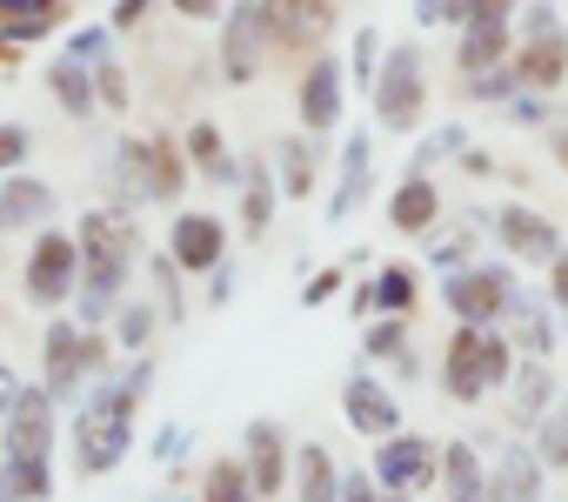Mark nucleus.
<instances>
[{"label":"nucleus","mask_w":568,"mask_h":502,"mask_svg":"<svg viewBox=\"0 0 568 502\" xmlns=\"http://www.w3.org/2000/svg\"><path fill=\"white\" fill-rule=\"evenodd\" d=\"M148 329H154V315H148V309H128V315H121V342H128V349H141V342H148Z\"/></svg>","instance_id":"obj_43"},{"label":"nucleus","mask_w":568,"mask_h":502,"mask_svg":"<svg viewBox=\"0 0 568 502\" xmlns=\"http://www.w3.org/2000/svg\"><path fill=\"white\" fill-rule=\"evenodd\" d=\"M495 228H501V241H508L515 262H555V255H561L555 221H541V214H528V208H501Z\"/></svg>","instance_id":"obj_10"},{"label":"nucleus","mask_w":568,"mask_h":502,"mask_svg":"<svg viewBox=\"0 0 568 502\" xmlns=\"http://www.w3.org/2000/svg\"><path fill=\"white\" fill-rule=\"evenodd\" d=\"M187 154H194V161H221V134H214L207 121H201V128H187Z\"/></svg>","instance_id":"obj_40"},{"label":"nucleus","mask_w":568,"mask_h":502,"mask_svg":"<svg viewBox=\"0 0 568 502\" xmlns=\"http://www.w3.org/2000/svg\"><path fill=\"white\" fill-rule=\"evenodd\" d=\"M541 462H568V422H555V429L541 435Z\"/></svg>","instance_id":"obj_44"},{"label":"nucleus","mask_w":568,"mask_h":502,"mask_svg":"<svg viewBox=\"0 0 568 502\" xmlns=\"http://www.w3.org/2000/svg\"><path fill=\"white\" fill-rule=\"evenodd\" d=\"M561 74H568V41L561 34H541L535 48L515 54V81H528V88H555Z\"/></svg>","instance_id":"obj_15"},{"label":"nucleus","mask_w":568,"mask_h":502,"mask_svg":"<svg viewBox=\"0 0 568 502\" xmlns=\"http://www.w3.org/2000/svg\"><path fill=\"white\" fill-rule=\"evenodd\" d=\"M342 415H348V422H355L362 435H395V429H402V402H395L388 389L362 382V375H355V382L342 389Z\"/></svg>","instance_id":"obj_12"},{"label":"nucleus","mask_w":568,"mask_h":502,"mask_svg":"<svg viewBox=\"0 0 568 502\" xmlns=\"http://www.w3.org/2000/svg\"><path fill=\"white\" fill-rule=\"evenodd\" d=\"M101 362H108L101 335H81L74 322L48 329V395H54V402H68V395H74V382H81L88 369H101Z\"/></svg>","instance_id":"obj_5"},{"label":"nucleus","mask_w":568,"mask_h":502,"mask_svg":"<svg viewBox=\"0 0 568 502\" xmlns=\"http://www.w3.org/2000/svg\"><path fill=\"white\" fill-rule=\"evenodd\" d=\"M555 154H561V161H568V134H555Z\"/></svg>","instance_id":"obj_54"},{"label":"nucleus","mask_w":568,"mask_h":502,"mask_svg":"<svg viewBox=\"0 0 568 502\" xmlns=\"http://www.w3.org/2000/svg\"><path fill=\"white\" fill-rule=\"evenodd\" d=\"M101 54H108V34H94V28L74 34V61H101Z\"/></svg>","instance_id":"obj_46"},{"label":"nucleus","mask_w":568,"mask_h":502,"mask_svg":"<svg viewBox=\"0 0 568 502\" xmlns=\"http://www.w3.org/2000/svg\"><path fill=\"white\" fill-rule=\"evenodd\" d=\"M375 114H382V128H415V114H422V61H415V48H395L388 68L375 74Z\"/></svg>","instance_id":"obj_4"},{"label":"nucleus","mask_w":568,"mask_h":502,"mask_svg":"<svg viewBox=\"0 0 568 502\" xmlns=\"http://www.w3.org/2000/svg\"><path fill=\"white\" fill-rule=\"evenodd\" d=\"M121 275L128 269H114V262H88V289H81V322H101L114 302H121Z\"/></svg>","instance_id":"obj_24"},{"label":"nucleus","mask_w":568,"mask_h":502,"mask_svg":"<svg viewBox=\"0 0 568 502\" xmlns=\"http://www.w3.org/2000/svg\"><path fill=\"white\" fill-rule=\"evenodd\" d=\"M267 21H274V0H241L221 28V68L227 81H254V61H261V41H267Z\"/></svg>","instance_id":"obj_3"},{"label":"nucleus","mask_w":568,"mask_h":502,"mask_svg":"<svg viewBox=\"0 0 568 502\" xmlns=\"http://www.w3.org/2000/svg\"><path fill=\"white\" fill-rule=\"evenodd\" d=\"M54 395H41V389H21V402H14V415H8V469H34V462H48V442H54Z\"/></svg>","instance_id":"obj_6"},{"label":"nucleus","mask_w":568,"mask_h":502,"mask_svg":"<svg viewBox=\"0 0 568 502\" xmlns=\"http://www.w3.org/2000/svg\"><path fill=\"white\" fill-rule=\"evenodd\" d=\"M375 309L408 315V309H415V275H408V269H382V282H375Z\"/></svg>","instance_id":"obj_32"},{"label":"nucleus","mask_w":568,"mask_h":502,"mask_svg":"<svg viewBox=\"0 0 568 502\" xmlns=\"http://www.w3.org/2000/svg\"><path fill=\"white\" fill-rule=\"evenodd\" d=\"M174 8H181V14H194V21H201V14H214V8H221V0H174Z\"/></svg>","instance_id":"obj_52"},{"label":"nucleus","mask_w":568,"mask_h":502,"mask_svg":"<svg viewBox=\"0 0 568 502\" xmlns=\"http://www.w3.org/2000/svg\"><path fill=\"white\" fill-rule=\"evenodd\" d=\"M247 475H254V495H274L281 489V429L274 422H254L247 429Z\"/></svg>","instance_id":"obj_18"},{"label":"nucleus","mask_w":568,"mask_h":502,"mask_svg":"<svg viewBox=\"0 0 568 502\" xmlns=\"http://www.w3.org/2000/svg\"><path fill=\"white\" fill-rule=\"evenodd\" d=\"M274 34L288 41V48H302V41H322L328 34V0H274Z\"/></svg>","instance_id":"obj_17"},{"label":"nucleus","mask_w":568,"mask_h":502,"mask_svg":"<svg viewBox=\"0 0 568 502\" xmlns=\"http://www.w3.org/2000/svg\"><path fill=\"white\" fill-rule=\"evenodd\" d=\"M462 88H468L475 101H501V94H515L521 81H515V74H488V68H481V74H462Z\"/></svg>","instance_id":"obj_37"},{"label":"nucleus","mask_w":568,"mask_h":502,"mask_svg":"<svg viewBox=\"0 0 568 502\" xmlns=\"http://www.w3.org/2000/svg\"><path fill=\"white\" fill-rule=\"evenodd\" d=\"M342 502H375V489H368V482L355 475V482H342Z\"/></svg>","instance_id":"obj_51"},{"label":"nucleus","mask_w":568,"mask_h":502,"mask_svg":"<svg viewBox=\"0 0 568 502\" xmlns=\"http://www.w3.org/2000/svg\"><path fill=\"white\" fill-rule=\"evenodd\" d=\"M561 422H568V402H561Z\"/></svg>","instance_id":"obj_55"},{"label":"nucleus","mask_w":568,"mask_h":502,"mask_svg":"<svg viewBox=\"0 0 568 502\" xmlns=\"http://www.w3.org/2000/svg\"><path fill=\"white\" fill-rule=\"evenodd\" d=\"M141 14H148V0H121V8H114V21H121V28H134Z\"/></svg>","instance_id":"obj_49"},{"label":"nucleus","mask_w":568,"mask_h":502,"mask_svg":"<svg viewBox=\"0 0 568 502\" xmlns=\"http://www.w3.org/2000/svg\"><path fill=\"white\" fill-rule=\"evenodd\" d=\"M448 495L455 502H481V469H475L468 442H448Z\"/></svg>","instance_id":"obj_30"},{"label":"nucleus","mask_w":568,"mask_h":502,"mask_svg":"<svg viewBox=\"0 0 568 502\" xmlns=\"http://www.w3.org/2000/svg\"><path fill=\"white\" fill-rule=\"evenodd\" d=\"M48 88H54V94H61V108H68V114H74V121H88V114H94V74H88V68H81V61H74V54H68V61H54V68H48Z\"/></svg>","instance_id":"obj_20"},{"label":"nucleus","mask_w":568,"mask_h":502,"mask_svg":"<svg viewBox=\"0 0 568 502\" xmlns=\"http://www.w3.org/2000/svg\"><path fill=\"white\" fill-rule=\"evenodd\" d=\"M335 289H342V269H322V275H315V282L302 289V302H308V309H322V302H328Z\"/></svg>","instance_id":"obj_42"},{"label":"nucleus","mask_w":568,"mask_h":502,"mask_svg":"<svg viewBox=\"0 0 568 502\" xmlns=\"http://www.w3.org/2000/svg\"><path fill=\"white\" fill-rule=\"evenodd\" d=\"M48 188L41 181H28V174H14L8 188H0V228H28V221H41L48 214Z\"/></svg>","instance_id":"obj_21"},{"label":"nucleus","mask_w":568,"mask_h":502,"mask_svg":"<svg viewBox=\"0 0 568 502\" xmlns=\"http://www.w3.org/2000/svg\"><path fill=\"white\" fill-rule=\"evenodd\" d=\"M168 255H174L181 269H194V275H201V269H221V221H214V214H181Z\"/></svg>","instance_id":"obj_13"},{"label":"nucleus","mask_w":568,"mask_h":502,"mask_svg":"<svg viewBox=\"0 0 568 502\" xmlns=\"http://www.w3.org/2000/svg\"><path fill=\"white\" fill-rule=\"evenodd\" d=\"M541 489V455L535 449H508L501 469H495V502H535Z\"/></svg>","instance_id":"obj_19"},{"label":"nucleus","mask_w":568,"mask_h":502,"mask_svg":"<svg viewBox=\"0 0 568 502\" xmlns=\"http://www.w3.org/2000/svg\"><path fill=\"white\" fill-rule=\"evenodd\" d=\"M174 269H181L174 255H168V262H154V282H161V309H168V315H181V289H174Z\"/></svg>","instance_id":"obj_41"},{"label":"nucleus","mask_w":568,"mask_h":502,"mask_svg":"<svg viewBox=\"0 0 568 502\" xmlns=\"http://www.w3.org/2000/svg\"><path fill=\"white\" fill-rule=\"evenodd\" d=\"M368 68H375V34H362V41H355V74H362V81H375Z\"/></svg>","instance_id":"obj_48"},{"label":"nucleus","mask_w":568,"mask_h":502,"mask_svg":"<svg viewBox=\"0 0 568 502\" xmlns=\"http://www.w3.org/2000/svg\"><path fill=\"white\" fill-rule=\"evenodd\" d=\"M141 174H148V194L154 201H174L187 181H181V161H174V148L168 141H141Z\"/></svg>","instance_id":"obj_22"},{"label":"nucleus","mask_w":568,"mask_h":502,"mask_svg":"<svg viewBox=\"0 0 568 502\" xmlns=\"http://www.w3.org/2000/svg\"><path fill=\"white\" fill-rule=\"evenodd\" d=\"M302 502H342V475H335V462H328L322 442L302 449Z\"/></svg>","instance_id":"obj_25"},{"label":"nucleus","mask_w":568,"mask_h":502,"mask_svg":"<svg viewBox=\"0 0 568 502\" xmlns=\"http://www.w3.org/2000/svg\"><path fill=\"white\" fill-rule=\"evenodd\" d=\"M548 269H555V289H548V295H555V309H568V248H561Z\"/></svg>","instance_id":"obj_47"},{"label":"nucleus","mask_w":568,"mask_h":502,"mask_svg":"<svg viewBox=\"0 0 568 502\" xmlns=\"http://www.w3.org/2000/svg\"><path fill=\"white\" fill-rule=\"evenodd\" d=\"M94 88H101V101H108V108H128V81H121V68H114V61H101Z\"/></svg>","instance_id":"obj_39"},{"label":"nucleus","mask_w":568,"mask_h":502,"mask_svg":"<svg viewBox=\"0 0 568 502\" xmlns=\"http://www.w3.org/2000/svg\"><path fill=\"white\" fill-rule=\"evenodd\" d=\"M148 382H154V369H134L121 389L94 395V402L74 415V455H81L88 475L121 469V455H128V442H134V402L148 395Z\"/></svg>","instance_id":"obj_1"},{"label":"nucleus","mask_w":568,"mask_h":502,"mask_svg":"<svg viewBox=\"0 0 568 502\" xmlns=\"http://www.w3.org/2000/svg\"><path fill=\"white\" fill-rule=\"evenodd\" d=\"M0 14H14V21H8L14 41H41V34H54V0H0Z\"/></svg>","instance_id":"obj_27"},{"label":"nucleus","mask_w":568,"mask_h":502,"mask_svg":"<svg viewBox=\"0 0 568 502\" xmlns=\"http://www.w3.org/2000/svg\"><path fill=\"white\" fill-rule=\"evenodd\" d=\"M375 475L408 495V489H422V482L435 475V449H428L422 435H388V449L375 455Z\"/></svg>","instance_id":"obj_11"},{"label":"nucleus","mask_w":568,"mask_h":502,"mask_svg":"<svg viewBox=\"0 0 568 502\" xmlns=\"http://www.w3.org/2000/svg\"><path fill=\"white\" fill-rule=\"evenodd\" d=\"M368 355H375V362H395L402 375H415V355H408V329H402V315H388V322L368 329Z\"/></svg>","instance_id":"obj_28"},{"label":"nucleus","mask_w":568,"mask_h":502,"mask_svg":"<svg viewBox=\"0 0 568 502\" xmlns=\"http://www.w3.org/2000/svg\"><path fill=\"white\" fill-rule=\"evenodd\" d=\"M81 248H88V262H114V269H128V255H134V214H128V208H88V221H81Z\"/></svg>","instance_id":"obj_9"},{"label":"nucleus","mask_w":568,"mask_h":502,"mask_svg":"<svg viewBox=\"0 0 568 502\" xmlns=\"http://www.w3.org/2000/svg\"><path fill=\"white\" fill-rule=\"evenodd\" d=\"M274 188H281V181L254 174V188L241 194V228H247V234H267V221H274Z\"/></svg>","instance_id":"obj_31"},{"label":"nucleus","mask_w":568,"mask_h":502,"mask_svg":"<svg viewBox=\"0 0 568 502\" xmlns=\"http://www.w3.org/2000/svg\"><path fill=\"white\" fill-rule=\"evenodd\" d=\"M14 402H21V382H14V369H8V362H0V422L14 415Z\"/></svg>","instance_id":"obj_45"},{"label":"nucleus","mask_w":568,"mask_h":502,"mask_svg":"<svg viewBox=\"0 0 568 502\" xmlns=\"http://www.w3.org/2000/svg\"><path fill=\"white\" fill-rule=\"evenodd\" d=\"M435 208H442V194H435V181H422V174H408V181L395 188V201H388V221H395L402 234H422V228L435 221Z\"/></svg>","instance_id":"obj_16"},{"label":"nucleus","mask_w":568,"mask_h":502,"mask_svg":"<svg viewBox=\"0 0 568 502\" xmlns=\"http://www.w3.org/2000/svg\"><path fill=\"white\" fill-rule=\"evenodd\" d=\"M501 54H508V21L468 28V34H462V74H481V68H495Z\"/></svg>","instance_id":"obj_26"},{"label":"nucleus","mask_w":568,"mask_h":502,"mask_svg":"<svg viewBox=\"0 0 568 502\" xmlns=\"http://www.w3.org/2000/svg\"><path fill=\"white\" fill-rule=\"evenodd\" d=\"M501 375H508V342L488 335L481 322H462V335L448 342V369H442L448 395H455V402H481Z\"/></svg>","instance_id":"obj_2"},{"label":"nucleus","mask_w":568,"mask_h":502,"mask_svg":"<svg viewBox=\"0 0 568 502\" xmlns=\"http://www.w3.org/2000/svg\"><path fill=\"white\" fill-rule=\"evenodd\" d=\"M448 309L462 322H488V315H508V275L495 269H468V275H448Z\"/></svg>","instance_id":"obj_8"},{"label":"nucleus","mask_w":568,"mask_h":502,"mask_svg":"<svg viewBox=\"0 0 568 502\" xmlns=\"http://www.w3.org/2000/svg\"><path fill=\"white\" fill-rule=\"evenodd\" d=\"M28 295H34V302H68V295H74V241H68V234H41V241H34Z\"/></svg>","instance_id":"obj_7"},{"label":"nucleus","mask_w":568,"mask_h":502,"mask_svg":"<svg viewBox=\"0 0 568 502\" xmlns=\"http://www.w3.org/2000/svg\"><path fill=\"white\" fill-rule=\"evenodd\" d=\"M541 402H548V375H541V362H528V369H521V382H515V415H521V422H535V415H541Z\"/></svg>","instance_id":"obj_34"},{"label":"nucleus","mask_w":568,"mask_h":502,"mask_svg":"<svg viewBox=\"0 0 568 502\" xmlns=\"http://www.w3.org/2000/svg\"><path fill=\"white\" fill-rule=\"evenodd\" d=\"M508 8H515V0H448V21H462V28H495V21H508Z\"/></svg>","instance_id":"obj_33"},{"label":"nucleus","mask_w":568,"mask_h":502,"mask_svg":"<svg viewBox=\"0 0 568 502\" xmlns=\"http://www.w3.org/2000/svg\"><path fill=\"white\" fill-rule=\"evenodd\" d=\"M508 315H515V329H521V349H535V355H541V349H548V322H541V309L508 295Z\"/></svg>","instance_id":"obj_36"},{"label":"nucleus","mask_w":568,"mask_h":502,"mask_svg":"<svg viewBox=\"0 0 568 502\" xmlns=\"http://www.w3.org/2000/svg\"><path fill=\"white\" fill-rule=\"evenodd\" d=\"M201 502H254V475H247L241 462H214V469H207Z\"/></svg>","instance_id":"obj_29"},{"label":"nucleus","mask_w":568,"mask_h":502,"mask_svg":"<svg viewBox=\"0 0 568 502\" xmlns=\"http://www.w3.org/2000/svg\"><path fill=\"white\" fill-rule=\"evenodd\" d=\"M308 148L302 141H281V194H308Z\"/></svg>","instance_id":"obj_35"},{"label":"nucleus","mask_w":568,"mask_h":502,"mask_svg":"<svg viewBox=\"0 0 568 502\" xmlns=\"http://www.w3.org/2000/svg\"><path fill=\"white\" fill-rule=\"evenodd\" d=\"M302 121H308V134H328L342 121V68L335 61L308 68V81H302Z\"/></svg>","instance_id":"obj_14"},{"label":"nucleus","mask_w":568,"mask_h":502,"mask_svg":"<svg viewBox=\"0 0 568 502\" xmlns=\"http://www.w3.org/2000/svg\"><path fill=\"white\" fill-rule=\"evenodd\" d=\"M528 34H535V41H541V34H555V14H548V8H535V14H528Z\"/></svg>","instance_id":"obj_50"},{"label":"nucleus","mask_w":568,"mask_h":502,"mask_svg":"<svg viewBox=\"0 0 568 502\" xmlns=\"http://www.w3.org/2000/svg\"><path fill=\"white\" fill-rule=\"evenodd\" d=\"M0 502H21V495H14V475H0Z\"/></svg>","instance_id":"obj_53"},{"label":"nucleus","mask_w":568,"mask_h":502,"mask_svg":"<svg viewBox=\"0 0 568 502\" xmlns=\"http://www.w3.org/2000/svg\"><path fill=\"white\" fill-rule=\"evenodd\" d=\"M28 148H34V134H28V128H14V121L0 128V168H21V161H28Z\"/></svg>","instance_id":"obj_38"},{"label":"nucleus","mask_w":568,"mask_h":502,"mask_svg":"<svg viewBox=\"0 0 568 502\" xmlns=\"http://www.w3.org/2000/svg\"><path fill=\"white\" fill-rule=\"evenodd\" d=\"M368 194V141H348V154H342V188H335V201H328V214L342 221V214H355V201Z\"/></svg>","instance_id":"obj_23"}]
</instances>
